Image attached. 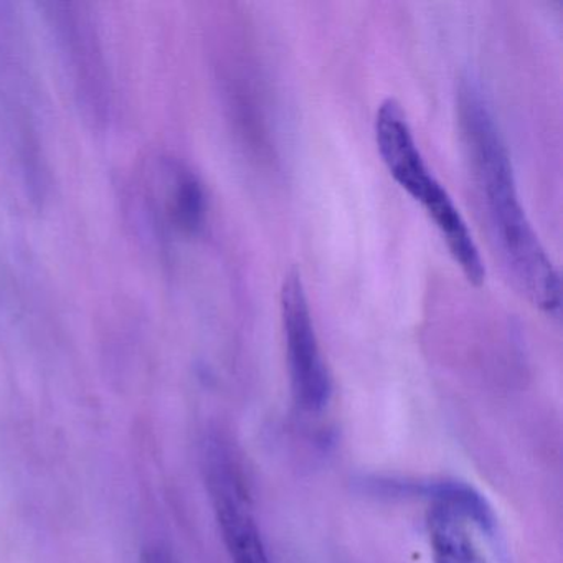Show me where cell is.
Returning <instances> with one entry per match:
<instances>
[{"mask_svg": "<svg viewBox=\"0 0 563 563\" xmlns=\"http://www.w3.org/2000/svg\"><path fill=\"white\" fill-rule=\"evenodd\" d=\"M217 520L232 563H273L242 490L225 476L213 479Z\"/></svg>", "mask_w": 563, "mask_h": 563, "instance_id": "cell-4", "label": "cell"}, {"mask_svg": "<svg viewBox=\"0 0 563 563\" xmlns=\"http://www.w3.org/2000/svg\"><path fill=\"white\" fill-rule=\"evenodd\" d=\"M282 319L292 400L299 410L319 413L331 401L332 380L298 269L283 279Z\"/></svg>", "mask_w": 563, "mask_h": 563, "instance_id": "cell-3", "label": "cell"}, {"mask_svg": "<svg viewBox=\"0 0 563 563\" xmlns=\"http://www.w3.org/2000/svg\"><path fill=\"white\" fill-rule=\"evenodd\" d=\"M457 118L490 242L504 269L536 308L556 314L562 305L559 272L520 203L512 163L493 113L470 81L460 87Z\"/></svg>", "mask_w": 563, "mask_h": 563, "instance_id": "cell-1", "label": "cell"}, {"mask_svg": "<svg viewBox=\"0 0 563 563\" xmlns=\"http://www.w3.org/2000/svg\"><path fill=\"white\" fill-rule=\"evenodd\" d=\"M427 526L433 563H489L471 533L470 522L456 510L433 504Z\"/></svg>", "mask_w": 563, "mask_h": 563, "instance_id": "cell-5", "label": "cell"}, {"mask_svg": "<svg viewBox=\"0 0 563 563\" xmlns=\"http://www.w3.org/2000/svg\"><path fill=\"white\" fill-rule=\"evenodd\" d=\"M167 219L184 233H196L206 220L207 200L202 184L183 167H170L164 192Z\"/></svg>", "mask_w": 563, "mask_h": 563, "instance_id": "cell-6", "label": "cell"}, {"mask_svg": "<svg viewBox=\"0 0 563 563\" xmlns=\"http://www.w3.org/2000/svg\"><path fill=\"white\" fill-rule=\"evenodd\" d=\"M141 563H176L169 553L161 549H150L144 552Z\"/></svg>", "mask_w": 563, "mask_h": 563, "instance_id": "cell-8", "label": "cell"}, {"mask_svg": "<svg viewBox=\"0 0 563 563\" xmlns=\"http://www.w3.org/2000/svg\"><path fill=\"white\" fill-rule=\"evenodd\" d=\"M411 493L428 497L438 506L456 510L467 522L479 527L484 532H493L496 517L479 493L457 481H438V483L413 484Z\"/></svg>", "mask_w": 563, "mask_h": 563, "instance_id": "cell-7", "label": "cell"}, {"mask_svg": "<svg viewBox=\"0 0 563 563\" xmlns=\"http://www.w3.org/2000/svg\"><path fill=\"white\" fill-rule=\"evenodd\" d=\"M375 143L395 183L423 207L434 227L440 230L464 278L473 286L483 285L486 266L479 249L460 209L428 167L408 124L407 114L394 98L382 101L375 114Z\"/></svg>", "mask_w": 563, "mask_h": 563, "instance_id": "cell-2", "label": "cell"}]
</instances>
